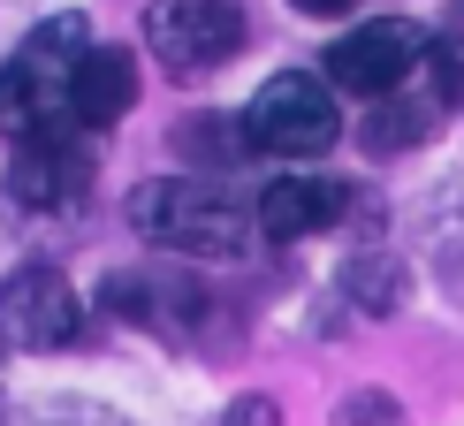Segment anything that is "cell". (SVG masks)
Returning <instances> with one entry per match:
<instances>
[{"mask_svg":"<svg viewBox=\"0 0 464 426\" xmlns=\"http://www.w3.org/2000/svg\"><path fill=\"white\" fill-rule=\"evenodd\" d=\"M358 206L351 183H327V176H282L259 190V213H251V228H259L266 244H297V237H320V228H343Z\"/></svg>","mask_w":464,"mask_h":426,"instance_id":"8","label":"cell"},{"mask_svg":"<svg viewBox=\"0 0 464 426\" xmlns=\"http://www.w3.org/2000/svg\"><path fill=\"white\" fill-rule=\"evenodd\" d=\"M244 38H251V24L237 0H152L145 8V53L168 76H206V69L237 62Z\"/></svg>","mask_w":464,"mask_h":426,"instance_id":"4","label":"cell"},{"mask_svg":"<svg viewBox=\"0 0 464 426\" xmlns=\"http://www.w3.org/2000/svg\"><path fill=\"white\" fill-rule=\"evenodd\" d=\"M221 426H282V403L275 396H237L221 411Z\"/></svg>","mask_w":464,"mask_h":426,"instance_id":"16","label":"cell"},{"mask_svg":"<svg viewBox=\"0 0 464 426\" xmlns=\"http://www.w3.org/2000/svg\"><path fill=\"white\" fill-rule=\"evenodd\" d=\"M427 53V31L403 24V15H381V24H358L327 46V92H351V100H389L403 92V76Z\"/></svg>","mask_w":464,"mask_h":426,"instance_id":"5","label":"cell"},{"mask_svg":"<svg viewBox=\"0 0 464 426\" xmlns=\"http://www.w3.org/2000/svg\"><path fill=\"white\" fill-rule=\"evenodd\" d=\"M92 190V145L76 130H38V138H15V160H8V206L24 213H62Z\"/></svg>","mask_w":464,"mask_h":426,"instance_id":"7","label":"cell"},{"mask_svg":"<svg viewBox=\"0 0 464 426\" xmlns=\"http://www.w3.org/2000/svg\"><path fill=\"white\" fill-rule=\"evenodd\" d=\"M138 107V53L130 46H84V62L69 76V122L76 130H107Z\"/></svg>","mask_w":464,"mask_h":426,"instance_id":"10","label":"cell"},{"mask_svg":"<svg viewBox=\"0 0 464 426\" xmlns=\"http://www.w3.org/2000/svg\"><path fill=\"white\" fill-rule=\"evenodd\" d=\"M92 31L84 15H46L24 46L0 62V130L8 138H38V130L69 122V76L84 62Z\"/></svg>","mask_w":464,"mask_h":426,"instance_id":"2","label":"cell"},{"mask_svg":"<svg viewBox=\"0 0 464 426\" xmlns=\"http://www.w3.org/2000/svg\"><path fill=\"white\" fill-rule=\"evenodd\" d=\"M434 100H411V92H389V100H373V114H365V130H358V145L373 152V160H389V152H411V145H427V130H434Z\"/></svg>","mask_w":464,"mask_h":426,"instance_id":"11","label":"cell"},{"mask_svg":"<svg viewBox=\"0 0 464 426\" xmlns=\"http://www.w3.org/2000/svg\"><path fill=\"white\" fill-rule=\"evenodd\" d=\"M343 138V107L313 69H282L259 84V100L244 107V145L275 152V160H320Z\"/></svg>","mask_w":464,"mask_h":426,"instance_id":"3","label":"cell"},{"mask_svg":"<svg viewBox=\"0 0 464 426\" xmlns=\"http://www.w3.org/2000/svg\"><path fill=\"white\" fill-rule=\"evenodd\" d=\"M335 426H403V403L381 396V389H351L335 403Z\"/></svg>","mask_w":464,"mask_h":426,"instance_id":"15","label":"cell"},{"mask_svg":"<svg viewBox=\"0 0 464 426\" xmlns=\"http://www.w3.org/2000/svg\"><path fill=\"white\" fill-rule=\"evenodd\" d=\"M343 289H351L358 313H396L403 305V266L389 259V251H358V259L343 266Z\"/></svg>","mask_w":464,"mask_h":426,"instance_id":"12","label":"cell"},{"mask_svg":"<svg viewBox=\"0 0 464 426\" xmlns=\"http://www.w3.org/2000/svg\"><path fill=\"white\" fill-rule=\"evenodd\" d=\"M100 305L122 313V320H138V327H152V335H176V343H190V327L206 320V289L190 275H160V266H145V275H114L100 289Z\"/></svg>","mask_w":464,"mask_h":426,"instance_id":"9","label":"cell"},{"mask_svg":"<svg viewBox=\"0 0 464 426\" xmlns=\"http://www.w3.org/2000/svg\"><path fill=\"white\" fill-rule=\"evenodd\" d=\"M289 8H297V15H351L358 0H289Z\"/></svg>","mask_w":464,"mask_h":426,"instance_id":"17","label":"cell"},{"mask_svg":"<svg viewBox=\"0 0 464 426\" xmlns=\"http://www.w3.org/2000/svg\"><path fill=\"white\" fill-rule=\"evenodd\" d=\"M176 145L190 152V160H206V168H237L244 160V122H228V114H183L176 122Z\"/></svg>","mask_w":464,"mask_h":426,"instance_id":"13","label":"cell"},{"mask_svg":"<svg viewBox=\"0 0 464 426\" xmlns=\"http://www.w3.org/2000/svg\"><path fill=\"white\" fill-rule=\"evenodd\" d=\"M419 62H427V76H434L427 100H434V107H464V24H441Z\"/></svg>","mask_w":464,"mask_h":426,"instance_id":"14","label":"cell"},{"mask_svg":"<svg viewBox=\"0 0 464 426\" xmlns=\"http://www.w3.org/2000/svg\"><path fill=\"white\" fill-rule=\"evenodd\" d=\"M76 327H84V305H76L62 266L38 259L0 282V343H15V351H69Z\"/></svg>","mask_w":464,"mask_h":426,"instance_id":"6","label":"cell"},{"mask_svg":"<svg viewBox=\"0 0 464 426\" xmlns=\"http://www.w3.org/2000/svg\"><path fill=\"white\" fill-rule=\"evenodd\" d=\"M130 228L160 251H190V259H237L251 244V213L221 183H198V176L138 183L130 190Z\"/></svg>","mask_w":464,"mask_h":426,"instance_id":"1","label":"cell"}]
</instances>
